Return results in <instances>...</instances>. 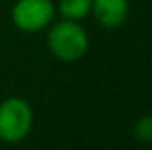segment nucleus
Instances as JSON below:
<instances>
[{"label": "nucleus", "mask_w": 152, "mask_h": 150, "mask_svg": "<svg viewBox=\"0 0 152 150\" xmlns=\"http://www.w3.org/2000/svg\"><path fill=\"white\" fill-rule=\"evenodd\" d=\"M55 12L53 0H16L11 20L21 32H41L53 23Z\"/></svg>", "instance_id": "7ed1b4c3"}, {"label": "nucleus", "mask_w": 152, "mask_h": 150, "mask_svg": "<svg viewBox=\"0 0 152 150\" xmlns=\"http://www.w3.org/2000/svg\"><path fill=\"white\" fill-rule=\"evenodd\" d=\"M96 21L104 28H118L129 16V0H92Z\"/></svg>", "instance_id": "20e7f679"}, {"label": "nucleus", "mask_w": 152, "mask_h": 150, "mask_svg": "<svg viewBox=\"0 0 152 150\" xmlns=\"http://www.w3.org/2000/svg\"><path fill=\"white\" fill-rule=\"evenodd\" d=\"M133 133L140 141L152 143V115H145V117L138 118L133 127Z\"/></svg>", "instance_id": "423d86ee"}, {"label": "nucleus", "mask_w": 152, "mask_h": 150, "mask_svg": "<svg viewBox=\"0 0 152 150\" xmlns=\"http://www.w3.org/2000/svg\"><path fill=\"white\" fill-rule=\"evenodd\" d=\"M34 125L32 106L21 97H7L0 103V141L20 143Z\"/></svg>", "instance_id": "f03ea898"}, {"label": "nucleus", "mask_w": 152, "mask_h": 150, "mask_svg": "<svg viewBox=\"0 0 152 150\" xmlns=\"http://www.w3.org/2000/svg\"><path fill=\"white\" fill-rule=\"evenodd\" d=\"M46 44L50 53L60 62H76L83 58L90 48L87 30L73 20H60L50 25Z\"/></svg>", "instance_id": "f257e3e1"}, {"label": "nucleus", "mask_w": 152, "mask_h": 150, "mask_svg": "<svg viewBox=\"0 0 152 150\" xmlns=\"http://www.w3.org/2000/svg\"><path fill=\"white\" fill-rule=\"evenodd\" d=\"M55 7L64 20L80 21L90 14L92 0H58V4Z\"/></svg>", "instance_id": "39448f33"}]
</instances>
